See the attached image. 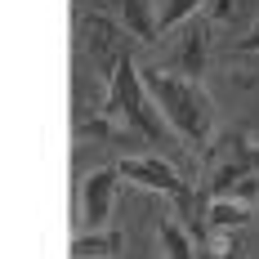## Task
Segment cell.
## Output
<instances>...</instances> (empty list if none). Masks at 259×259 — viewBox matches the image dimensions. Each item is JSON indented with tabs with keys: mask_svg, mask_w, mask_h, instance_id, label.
Returning <instances> with one entry per match:
<instances>
[{
	"mask_svg": "<svg viewBox=\"0 0 259 259\" xmlns=\"http://www.w3.org/2000/svg\"><path fill=\"white\" fill-rule=\"evenodd\" d=\"M255 219V206H246V201H237V197H214L206 210V224L214 233H237V228H246Z\"/></svg>",
	"mask_w": 259,
	"mask_h": 259,
	"instance_id": "52a82bcc",
	"label": "cell"
},
{
	"mask_svg": "<svg viewBox=\"0 0 259 259\" xmlns=\"http://www.w3.org/2000/svg\"><path fill=\"white\" fill-rule=\"evenodd\" d=\"M206 5H210V0H165V5H161V14H156V31L165 36V31L183 27L188 18H197Z\"/></svg>",
	"mask_w": 259,
	"mask_h": 259,
	"instance_id": "8fae6325",
	"label": "cell"
},
{
	"mask_svg": "<svg viewBox=\"0 0 259 259\" xmlns=\"http://www.w3.org/2000/svg\"><path fill=\"white\" fill-rule=\"evenodd\" d=\"M121 179H125L121 165H99V170L85 175V183H80V219H85V228H107V219L116 210V183Z\"/></svg>",
	"mask_w": 259,
	"mask_h": 259,
	"instance_id": "277c9868",
	"label": "cell"
},
{
	"mask_svg": "<svg viewBox=\"0 0 259 259\" xmlns=\"http://www.w3.org/2000/svg\"><path fill=\"white\" fill-rule=\"evenodd\" d=\"M165 116L156 99L148 94L143 85V72L134 67V58L121 54L112 63V85H107V99H103V116L90 121V134H112V139H125V143H161L165 139Z\"/></svg>",
	"mask_w": 259,
	"mask_h": 259,
	"instance_id": "6da1fadb",
	"label": "cell"
},
{
	"mask_svg": "<svg viewBox=\"0 0 259 259\" xmlns=\"http://www.w3.org/2000/svg\"><path fill=\"white\" fill-rule=\"evenodd\" d=\"M233 250H237V233H214L210 255H233Z\"/></svg>",
	"mask_w": 259,
	"mask_h": 259,
	"instance_id": "7c38bea8",
	"label": "cell"
},
{
	"mask_svg": "<svg viewBox=\"0 0 259 259\" xmlns=\"http://www.w3.org/2000/svg\"><path fill=\"white\" fill-rule=\"evenodd\" d=\"M250 170H259V143L246 130H224L206 148V192L210 197H224Z\"/></svg>",
	"mask_w": 259,
	"mask_h": 259,
	"instance_id": "3957f363",
	"label": "cell"
},
{
	"mask_svg": "<svg viewBox=\"0 0 259 259\" xmlns=\"http://www.w3.org/2000/svg\"><path fill=\"white\" fill-rule=\"evenodd\" d=\"M241 50H259V27L250 31V36H246V40H241Z\"/></svg>",
	"mask_w": 259,
	"mask_h": 259,
	"instance_id": "4fadbf2b",
	"label": "cell"
},
{
	"mask_svg": "<svg viewBox=\"0 0 259 259\" xmlns=\"http://www.w3.org/2000/svg\"><path fill=\"white\" fill-rule=\"evenodd\" d=\"M206 45H210V36H206V23L201 18H188L183 23V36H179V45H175V54H170V72H179V76H192V80H201V72H206Z\"/></svg>",
	"mask_w": 259,
	"mask_h": 259,
	"instance_id": "8992f818",
	"label": "cell"
},
{
	"mask_svg": "<svg viewBox=\"0 0 259 259\" xmlns=\"http://www.w3.org/2000/svg\"><path fill=\"white\" fill-rule=\"evenodd\" d=\"M156 237H161V250H165L170 259H192V255H197L192 233L183 228L175 214H161V219H156Z\"/></svg>",
	"mask_w": 259,
	"mask_h": 259,
	"instance_id": "30bf717a",
	"label": "cell"
},
{
	"mask_svg": "<svg viewBox=\"0 0 259 259\" xmlns=\"http://www.w3.org/2000/svg\"><path fill=\"white\" fill-rule=\"evenodd\" d=\"M143 85H148V94L156 99L161 116L170 121V130L179 134L183 143L201 148V143L214 139V103L201 90V80L179 76L170 67H143Z\"/></svg>",
	"mask_w": 259,
	"mask_h": 259,
	"instance_id": "7a4b0ae2",
	"label": "cell"
},
{
	"mask_svg": "<svg viewBox=\"0 0 259 259\" xmlns=\"http://www.w3.org/2000/svg\"><path fill=\"white\" fill-rule=\"evenodd\" d=\"M112 5H116V14H121V27H125L134 40H156V36H161L148 0H112Z\"/></svg>",
	"mask_w": 259,
	"mask_h": 259,
	"instance_id": "9c48e42d",
	"label": "cell"
},
{
	"mask_svg": "<svg viewBox=\"0 0 259 259\" xmlns=\"http://www.w3.org/2000/svg\"><path fill=\"white\" fill-rule=\"evenodd\" d=\"M121 175H125L130 183H139V188L165 192V197H188L183 175L170 161H161V156H125V161H121Z\"/></svg>",
	"mask_w": 259,
	"mask_h": 259,
	"instance_id": "5b68a950",
	"label": "cell"
},
{
	"mask_svg": "<svg viewBox=\"0 0 259 259\" xmlns=\"http://www.w3.org/2000/svg\"><path fill=\"white\" fill-rule=\"evenodd\" d=\"M121 246H125V237L116 233V228H85L80 237H72V246H67V255L72 259H94V255H121Z\"/></svg>",
	"mask_w": 259,
	"mask_h": 259,
	"instance_id": "ba28073f",
	"label": "cell"
}]
</instances>
